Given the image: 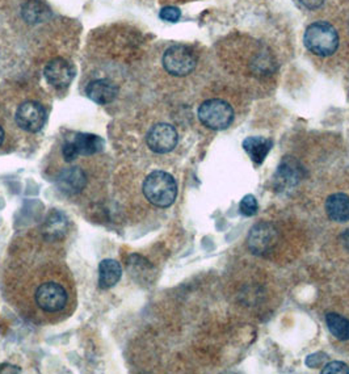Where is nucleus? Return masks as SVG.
Returning a JSON list of instances; mask_svg holds the SVG:
<instances>
[{
	"mask_svg": "<svg viewBox=\"0 0 349 374\" xmlns=\"http://www.w3.org/2000/svg\"><path fill=\"white\" fill-rule=\"evenodd\" d=\"M44 75L53 87L66 88L75 77V70L65 58H54L46 65Z\"/></svg>",
	"mask_w": 349,
	"mask_h": 374,
	"instance_id": "nucleus-9",
	"label": "nucleus"
},
{
	"mask_svg": "<svg viewBox=\"0 0 349 374\" xmlns=\"http://www.w3.org/2000/svg\"><path fill=\"white\" fill-rule=\"evenodd\" d=\"M197 57L191 47L173 45L169 47L163 56V66L173 77H185L196 68Z\"/></svg>",
	"mask_w": 349,
	"mask_h": 374,
	"instance_id": "nucleus-4",
	"label": "nucleus"
},
{
	"mask_svg": "<svg viewBox=\"0 0 349 374\" xmlns=\"http://www.w3.org/2000/svg\"><path fill=\"white\" fill-rule=\"evenodd\" d=\"M160 19L164 20V22H169V23H176L179 19L181 17V11L179 8L176 7H164L160 10V13H159Z\"/></svg>",
	"mask_w": 349,
	"mask_h": 374,
	"instance_id": "nucleus-21",
	"label": "nucleus"
},
{
	"mask_svg": "<svg viewBox=\"0 0 349 374\" xmlns=\"http://www.w3.org/2000/svg\"><path fill=\"white\" fill-rule=\"evenodd\" d=\"M326 0H300V3L307 10H316L325 4Z\"/></svg>",
	"mask_w": 349,
	"mask_h": 374,
	"instance_id": "nucleus-24",
	"label": "nucleus"
},
{
	"mask_svg": "<svg viewBox=\"0 0 349 374\" xmlns=\"http://www.w3.org/2000/svg\"><path fill=\"white\" fill-rule=\"evenodd\" d=\"M144 193L148 203L158 208H167L176 200L178 184L173 176L167 172L154 171L144 182Z\"/></svg>",
	"mask_w": 349,
	"mask_h": 374,
	"instance_id": "nucleus-1",
	"label": "nucleus"
},
{
	"mask_svg": "<svg viewBox=\"0 0 349 374\" xmlns=\"http://www.w3.org/2000/svg\"><path fill=\"white\" fill-rule=\"evenodd\" d=\"M6 368H10V369H0V373H20L22 369L17 368V366H13L10 364H6Z\"/></svg>",
	"mask_w": 349,
	"mask_h": 374,
	"instance_id": "nucleus-25",
	"label": "nucleus"
},
{
	"mask_svg": "<svg viewBox=\"0 0 349 374\" xmlns=\"http://www.w3.org/2000/svg\"><path fill=\"white\" fill-rule=\"evenodd\" d=\"M328 217L335 222L349 221V197L344 193L331 194L326 201Z\"/></svg>",
	"mask_w": 349,
	"mask_h": 374,
	"instance_id": "nucleus-14",
	"label": "nucleus"
},
{
	"mask_svg": "<svg viewBox=\"0 0 349 374\" xmlns=\"http://www.w3.org/2000/svg\"><path fill=\"white\" fill-rule=\"evenodd\" d=\"M306 47L319 57L332 56L339 47V36L331 24L318 22L307 26L304 37Z\"/></svg>",
	"mask_w": 349,
	"mask_h": 374,
	"instance_id": "nucleus-2",
	"label": "nucleus"
},
{
	"mask_svg": "<svg viewBox=\"0 0 349 374\" xmlns=\"http://www.w3.org/2000/svg\"><path fill=\"white\" fill-rule=\"evenodd\" d=\"M302 175L304 170L295 159L285 158L276 173V182L281 189H285L298 184L302 179Z\"/></svg>",
	"mask_w": 349,
	"mask_h": 374,
	"instance_id": "nucleus-11",
	"label": "nucleus"
},
{
	"mask_svg": "<svg viewBox=\"0 0 349 374\" xmlns=\"http://www.w3.org/2000/svg\"><path fill=\"white\" fill-rule=\"evenodd\" d=\"M68 228V219L59 212L50 213L46 219L45 227H44V234L46 238L54 239L61 238Z\"/></svg>",
	"mask_w": 349,
	"mask_h": 374,
	"instance_id": "nucleus-18",
	"label": "nucleus"
},
{
	"mask_svg": "<svg viewBox=\"0 0 349 374\" xmlns=\"http://www.w3.org/2000/svg\"><path fill=\"white\" fill-rule=\"evenodd\" d=\"M86 93L92 102L105 105L112 102L117 98L118 88L109 79H96L92 80L87 86Z\"/></svg>",
	"mask_w": 349,
	"mask_h": 374,
	"instance_id": "nucleus-10",
	"label": "nucleus"
},
{
	"mask_svg": "<svg viewBox=\"0 0 349 374\" xmlns=\"http://www.w3.org/2000/svg\"><path fill=\"white\" fill-rule=\"evenodd\" d=\"M24 20L31 25L45 23L52 17V10L41 0H28L22 7Z\"/></svg>",
	"mask_w": 349,
	"mask_h": 374,
	"instance_id": "nucleus-12",
	"label": "nucleus"
},
{
	"mask_svg": "<svg viewBox=\"0 0 349 374\" xmlns=\"http://www.w3.org/2000/svg\"><path fill=\"white\" fill-rule=\"evenodd\" d=\"M58 185L61 191L65 193H78L86 185V175L79 169H68L65 170L58 178Z\"/></svg>",
	"mask_w": 349,
	"mask_h": 374,
	"instance_id": "nucleus-16",
	"label": "nucleus"
},
{
	"mask_svg": "<svg viewBox=\"0 0 349 374\" xmlns=\"http://www.w3.org/2000/svg\"><path fill=\"white\" fill-rule=\"evenodd\" d=\"M327 326L331 334L339 341H349V320L335 313H329L326 317Z\"/></svg>",
	"mask_w": 349,
	"mask_h": 374,
	"instance_id": "nucleus-19",
	"label": "nucleus"
},
{
	"mask_svg": "<svg viewBox=\"0 0 349 374\" xmlns=\"http://www.w3.org/2000/svg\"><path fill=\"white\" fill-rule=\"evenodd\" d=\"M72 146L75 148L78 155H93L98 154L104 150V139L102 137L93 136V134H87V133H78L70 141Z\"/></svg>",
	"mask_w": 349,
	"mask_h": 374,
	"instance_id": "nucleus-13",
	"label": "nucleus"
},
{
	"mask_svg": "<svg viewBox=\"0 0 349 374\" xmlns=\"http://www.w3.org/2000/svg\"><path fill=\"white\" fill-rule=\"evenodd\" d=\"M239 209H240V213L243 216L252 217L255 216L258 213V201H256V197L254 194H247L242 198L240 205H239Z\"/></svg>",
	"mask_w": 349,
	"mask_h": 374,
	"instance_id": "nucleus-20",
	"label": "nucleus"
},
{
	"mask_svg": "<svg viewBox=\"0 0 349 374\" xmlns=\"http://www.w3.org/2000/svg\"><path fill=\"white\" fill-rule=\"evenodd\" d=\"M323 374H348L349 368L341 361H332V363L327 364L325 369L322 371Z\"/></svg>",
	"mask_w": 349,
	"mask_h": 374,
	"instance_id": "nucleus-22",
	"label": "nucleus"
},
{
	"mask_svg": "<svg viewBox=\"0 0 349 374\" xmlns=\"http://www.w3.org/2000/svg\"><path fill=\"white\" fill-rule=\"evenodd\" d=\"M16 123L29 133L40 132L46 123L44 107L36 102H24L16 112Z\"/></svg>",
	"mask_w": 349,
	"mask_h": 374,
	"instance_id": "nucleus-7",
	"label": "nucleus"
},
{
	"mask_svg": "<svg viewBox=\"0 0 349 374\" xmlns=\"http://www.w3.org/2000/svg\"><path fill=\"white\" fill-rule=\"evenodd\" d=\"M3 141H4V130H3V127L0 126V145L3 143Z\"/></svg>",
	"mask_w": 349,
	"mask_h": 374,
	"instance_id": "nucleus-26",
	"label": "nucleus"
},
{
	"mask_svg": "<svg viewBox=\"0 0 349 374\" xmlns=\"http://www.w3.org/2000/svg\"><path fill=\"white\" fill-rule=\"evenodd\" d=\"M326 359V353L319 352V353H314V354L309 356V357H307V360H306V364H307L310 368H316V366L322 365V363H323Z\"/></svg>",
	"mask_w": 349,
	"mask_h": 374,
	"instance_id": "nucleus-23",
	"label": "nucleus"
},
{
	"mask_svg": "<svg viewBox=\"0 0 349 374\" xmlns=\"http://www.w3.org/2000/svg\"><path fill=\"white\" fill-rule=\"evenodd\" d=\"M277 240H279V233L276 227L270 224L261 222L252 227L248 235V247L254 254L263 255L270 252V249L276 246Z\"/></svg>",
	"mask_w": 349,
	"mask_h": 374,
	"instance_id": "nucleus-8",
	"label": "nucleus"
},
{
	"mask_svg": "<svg viewBox=\"0 0 349 374\" xmlns=\"http://www.w3.org/2000/svg\"><path fill=\"white\" fill-rule=\"evenodd\" d=\"M36 302L46 313H56L66 305L68 293L59 283H42L36 290Z\"/></svg>",
	"mask_w": 349,
	"mask_h": 374,
	"instance_id": "nucleus-5",
	"label": "nucleus"
},
{
	"mask_svg": "<svg viewBox=\"0 0 349 374\" xmlns=\"http://www.w3.org/2000/svg\"><path fill=\"white\" fill-rule=\"evenodd\" d=\"M147 146L157 154H167L176 148L179 137L176 129L169 124L153 126L146 137Z\"/></svg>",
	"mask_w": 349,
	"mask_h": 374,
	"instance_id": "nucleus-6",
	"label": "nucleus"
},
{
	"mask_svg": "<svg viewBox=\"0 0 349 374\" xmlns=\"http://www.w3.org/2000/svg\"><path fill=\"white\" fill-rule=\"evenodd\" d=\"M199 118L209 129L224 130L234 121V111L228 102L212 99L201 104L199 108Z\"/></svg>",
	"mask_w": 349,
	"mask_h": 374,
	"instance_id": "nucleus-3",
	"label": "nucleus"
},
{
	"mask_svg": "<svg viewBox=\"0 0 349 374\" xmlns=\"http://www.w3.org/2000/svg\"><path fill=\"white\" fill-rule=\"evenodd\" d=\"M273 142L264 137H248L243 142V148L247 151L251 160L256 164H261L267 158Z\"/></svg>",
	"mask_w": 349,
	"mask_h": 374,
	"instance_id": "nucleus-15",
	"label": "nucleus"
},
{
	"mask_svg": "<svg viewBox=\"0 0 349 374\" xmlns=\"http://www.w3.org/2000/svg\"><path fill=\"white\" fill-rule=\"evenodd\" d=\"M123 276L121 265L113 259H105L99 265V285L102 289L113 288Z\"/></svg>",
	"mask_w": 349,
	"mask_h": 374,
	"instance_id": "nucleus-17",
	"label": "nucleus"
}]
</instances>
